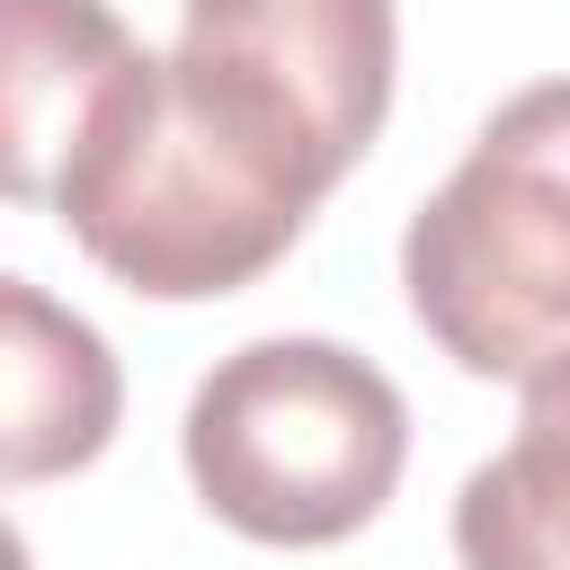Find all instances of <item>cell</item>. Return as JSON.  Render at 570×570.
Returning a JSON list of instances; mask_svg holds the SVG:
<instances>
[{
    "label": "cell",
    "mask_w": 570,
    "mask_h": 570,
    "mask_svg": "<svg viewBox=\"0 0 570 570\" xmlns=\"http://www.w3.org/2000/svg\"><path fill=\"white\" fill-rule=\"evenodd\" d=\"M116 401L125 383H116L107 338L80 312H62L45 285L0 276V472L9 490L98 463L116 436Z\"/></svg>",
    "instance_id": "4"
},
{
    "label": "cell",
    "mask_w": 570,
    "mask_h": 570,
    "mask_svg": "<svg viewBox=\"0 0 570 570\" xmlns=\"http://www.w3.org/2000/svg\"><path fill=\"white\" fill-rule=\"evenodd\" d=\"M9 71H0V187L9 205H45L62 142L98 107V89L142 53L107 0H0Z\"/></svg>",
    "instance_id": "5"
},
{
    "label": "cell",
    "mask_w": 570,
    "mask_h": 570,
    "mask_svg": "<svg viewBox=\"0 0 570 570\" xmlns=\"http://www.w3.org/2000/svg\"><path fill=\"white\" fill-rule=\"evenodd\" d=\"M419 330L481 383L570 347V80L517 89L401 232Z\"/></svg>",
    "instance_id": "3"
},
{
    "label": "cell",
    "mask_w": 570,
    "mask_h": 570,
    "mask_svg": "<svg viewBox=\"0 0 570 570\" xmlns=\"http://www.w3.org/2000/svg\"><path fill=\"white\" fill-rule=\"evenodd\" d=\"M392 0H178L53 160L45 205L142 303L258 285L392 116Z\"/></svg>",
    "instance_id": "1"
},
{
    "label": "cell",
    "mask_w": 570,
    "mask_h": 570,
    "mask_svg": "<svg viewBox=\"0 0 570 570\" xmlns=\"http://www.w3.org/2000/svg\"><path fill=\"white\" fill-rule=\"evenodd\" d=\"M463 570H570V347L517 392V436L454 490Z\"/></svg>",
    "instance_id": "6"
},
{
    "label": "cell",
    "mask_w": 570,
    "mask_h": 570,
    "mask_svg": "<svg viewBox=\"0 0 570 570\" xmlns=\"http://www.w3.org/2000/svg\"><path fill=\"white\" fill-rule=\"evenodd\" d=\"M178 454L232 534L312 552L374 525L401 490L410 401L338 338H249L196 383Z\"/></svg>",
    "instance_id": "2"
}]
</instances>
